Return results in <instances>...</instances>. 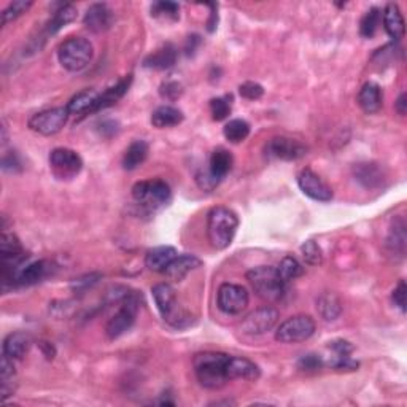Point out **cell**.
Instances as JSON below:
<instances>
[{
    "label": "cell",
    "instance_id": "cell-28",
    "mask_svg": "<svg viewBox=\"0 0 407 407\" xmlns=\"http://www.w3.org/2000/svg\"><path fill=\"white\" fill-rule=\"evenodd\" d=\"M148 144L145 140H135L127 146L124 158H122V168L126 170H134L140 164L145 163L146 156H148Z\"/></svg>",
    "mask_w": 407,
    "mask_h": 407
},
{
    "label": "cell",
    "instance_id": "cell-19",
    "mask_svg": "<svg viewBox=\"0 0 407 407\" xmlns=\"http://www.w3.org/2000/svg\"><path fill=\"white\" fill-rule=\"evenodd\" d=\"M358 104H360L361 110L367 115L377 114L380 111L382 105H384V94H382V88L374 81H367L365 86L361 88L360 94H358Z\"/></svg>",
    "mask_w": 407,
    "mask_h": 407
},
{
    "label": "cell",
    "instance_id": "cell-32",
    "mask_svg": "<svg viewBox=\"0 0 407 407\" xmlns=\"http://www.w3.org/2000/svg\"><path fill=\"white\" fill-rule=\"evenodd\" d=\"M317 307H318V312H320V315L325 318L326 321L336 320L342 312V304L339 301V298L332 293L323 294V296L318 299Z\"/></svg>",
    "mask_w": 407,
    "mask_h": 407
},
{
    "label": "cell",
    "instance_id": "cell-33",
    "mask_svg": "<svg viewBox=\"0 0 407 407\" xmlns=\"http://www.w3.org/2000/svg\"><path fill=\"white\" fill-rule=\"evenodd\" d=\"M223 134L231 144H240L250 135V124L245 120H231L224 126Z\"/></svg>",
    "mask_w": 407,
    "mask_h": 407
},
{
    "label": "cell",
    "instance_id": "cell-17",
    "mask_svg": "<svg viewBox=\"0 0 407 407\" xmlns=\"http://www.w3.org/2000/svg\"><path fill=\"white\" fill-rule=\"evenodd\" d=\"M200 266H202V261L194 254H180L169 264L164 276L172 282H181L189 272L196 271Z\"/></svg>",
    "mask_w": 407,
    "mask_h": 407
},
{
    "label": "cell",
    "instance_id": "cell-40",
    "mask_svg": "<svg viewBox=\"0 0 407 407\" xmlns=\"http://www.w3.org/2000/svg\"><path fill=\"white\" fill-rule=\"evenodd\" d=\"M323 365H325V363H323L321 356L315 355V353H307V355L299 358L298 361V367L304 372H315L321 369Z\"/></svg>",
    "mask_w": 407,
    "mask_h": 407
},
{
    "label": "cell",
    "instance_id": "cell-11",
    "mask_svg": "<svg viewBox=\"0 0 407 407\" xmlns=\"http://www.w3.org/2000/svg\"><path fill=\"white\" fill-rule=\"evenodd\" d=\"M308 148L299 140L290 137H274L266 145V155L269 158L280 161H298L307 155Z\"/></svg>",
    "mask_w": 407,
    "mask_h": 407
},
{
    "label": "cell",
    "instance_id": "cell-21",
    "mask_svg": "<svg viewBox=\"0 0 407 407\" xmlns=\"http://www.w3.org/2000/svg\"><path fill=\"white\" fill-rule=\"evenodd\" d=\"M101 92L94 90H86L78 92L77 96H73L70 102H68L67 110L70 115H88L92 111H97V104H99Z\"/></svg>",
    "mask_w": 407,
    "mask_h": 407
},
{
    "label": "cell",
    "instance_id": "cell-5",
    "mask_svg": "<svg viewBox=\"0 0 407 407\" xmlns=\"http://www.w3.org/2000/svg\"><path fill=\"white\" fill-rule=\"evenodd\" d=\"M170 196H172V193H170L169 185L163 180L139 181L132 188V198L135 199V202L150 210H156L168 205Z\"/></svg>",
    "mask_w": 407,
    "mask_h": 407
},
{
    "label": "cell",
    "instance_id": "cell-9",
    "mask_svg": "<svg viewBox=\"0 0 407 407\" xmlns=\"http://www.w3.org/2000/svg\"><path fill=\"white\" fill-rule=\"evenodd\" d=\"M68 115L70 114H68L67 107H56V109L43 110L29 120V127L34 132H38L42 135H55L66 126Z\"/></svg>",
    "mask_w": 407,
    "mask_h": 407
},
{
    "label": "cell",
    "instance_id": "cell-29",
    "mask_svg": "<svg viewBox=\"0 0 407 407\" xmlns=\"http://www.w3.org/2000/svg\"><path fill=\"white\" fill-rule=\"evenodd\" d=\"M131 81H132V77L127 75L126 78H122V80L118 81L115 86H111V88H109V90H105L104 92H102V94L99 96V104H97V111L104 110V109H107V107L115 105L116 102L120 101L121 97L126 94L127 90H129Z\"/></svg>",
    "mask_w": 407,
    "mask_h": 407
},
{
    "label": "cell",
    "instance_id": "cell-50",
    "mask_svg": "<svg viewBox=\"0 0 407 407\" xmlns=\"http://www.w3.org/2000/svg\"><path fill=\"white\" fill-rule=\"evenodd\" d=\"M199 43H200V37L199 36L189 37L188 38V43H186V53H188V55H193L194 50H196V47H198Z\"/></svg>",
    "mask_w": 407,
    "mask_h": 407
},
{
    "label": "cell",
    "instance_id": "cell-36",
    "mask_svg": "<svg viewBox=\"0 0 407 407\" xmlns=\"http://www.w3.org/2000/svg\"><path fill=\"white\" fill-rule=\"evenodd\" d=\"M379 23H380L379 8H371L369 12H366V14L361 19L360 34L365 38L374 37V34L377 32V27H379Z\"/></svg>",
    "mask_w": 407,
    "mask_h": 407
},
{
    "label": "cell",
    "instance_id": "cell-47",
    "mask_svg": "<svg viewBox=\"0 0 407 407\" xmlns=\"http://www.w3.org/2000/svg\"><path fill=\"white\" fill-rule=\"evenodd\" d=\"M330 349L336 353V356H347L352 353L353 347L350 345V342L347 341H334L330 344Z\"/></svg>",
    "mask_w": 407,
    "mask_h": 407
},
{
    "label": "cell",
    "instance_id": "cell-49",
    "mask_svg": "<svg viewBox=\"0 0 407 407\" xmlns=\"http://www.w3.org/2000/svg\"><path fill=\"white\" fill-rule=\"evenodd\" d=\"M395 109L401 116L406 115V111H407V96H406V92H403V94L398 97V101H396V104H395Z\"/></svg>",
    "mask_w": 407,
    "mask_h": 407
},
{
    "label": "cell",
    "instance_id": "cell-30",
    "mask_svg": "<svg viewBox=\"0 0 407 407\" xmlns=\"http://www.w3.org/2000/svg\"><path fill=\"white\" fill-rule=\"evenodd\" d=\"M406 240H407L406 222H404L403 217H399V218L395 220L393 226L390 228L389 239H386V245H389V248L391 250V252L399 254V257H404Z\"/></svg>",
    "mask_w": 407,
    "mask_h": 407
},
{
    "label": "cell",
    "instance_id": "cell-26",
    "mask_svg": "<svg viewBox=\"0 0 407 407\" xmlns=\"http://www.w3.org/2000/svg\"><path fill=\"white\" fill-rule=\"evenodd\" d=\"M183 121V114L172 105H161L151 115V124L158 129L174 127Z\"/></svg>",
    "mask_w": 407,
    "mask_h": 407
},
{
    "label": "cell",
    "instance_id": "cell-38",
    "mask_svg": "<svg viewBox=\"0 0 407 407\" xmlns=\"http://www.w3.org/2000/svg\"><path fill=\"white\" fill-rule=\"evenodd\" d=\"M31 7H32L31 0H16V2H12L7 8L3 10L2 24H3V26H7L8 23L14 21V19L26 13Z\"/></svg>",
    "mask_w": 407,
    "mask_h": 407
},
{
    "label": "cell",
    "instance_id": "cell-15",
    "mask_svg": "<svg viewBox=\"0 0 407 407\" xmlns=\"http://www.w3.org/2000/svg\"><path fill=\"white\" fill-rule=\"evenodd\" d=\"M83 23H85L86 29H90L91 32H105L107 29H110L111 23H114V12H111L107 3H94L86 10Z\"/></svg>",
    "mask_w": 407,
    "mask_h": 407
},
{
    "label": "cell",
    "instance_id": "cell-7",
    "mask_svg": "<svg viewBox=\"0 0 407 407\" xmlns=\"http://www.w3.org/2000/svg\"><path fill=\"white\" fill-rule=\"evenodd\" d=\"M315 332V321L308 315H294L277 328L276 339L282 344H299L311 339Z\"/></svg>",
    "mask_w": 407,
    "mask_h": 407
},
{
    "label": "cell",
    "instance_id": "cell-37",
    "mask_svg": "<svg viewBox=\"0 0 407 407\" xmlns=\"http://www.w3.org/2000/svg\"><path fill=\"white\" fill-rule=\"evenodd\" d=\"M233 104H231V96L224 97H215V99L210 101V111H212V116L215 121H223L231 115Z\"/></svg>",
    "mask_w": 407,
    "mask_h": 407
},
{
    "label": "cell",
    "instance_id": "cell-48",
    "mask_svg": "<svg viewBox=\"0 0 407 407\" xmlns=\"http://www.w3.org/2000/svg\"><path fill=\"white\" fill-rule=\"evenodd\" d=\"M101 134L107 135V131H110V134L114 135L118 132V122L116 121H102L101 122Z\"/></svg>",
    "mask_w": 407,
    "mask_h": 407
},
{
    "label": "cell",
    "instance_id": "cell-41",
    "mask_svg": "<svg viewBox=\"0 0 407 407\" xmlns=\"http://www.w3.org/2000/svg\"><path fill=\"white\" fill-rule=\"evenodd\" d=\"M239 92L244 99L248 101H257L264 94V88L259 85V83L254 81H245L239 86Z\"/></svg>",
    "mask_w": 407,
    "mask_h": 407
},
{
    "label": "cell",
    "instance_id": "cell-44",
    "mask_svg": "<svg viewBox=\"0 0 407 407\" xmlns=\"http://www.w3.org/2000/svg\"><path fill=\"white\" fill-rule=\"evenodd\" d=\"M198 185L200 186V189L204 191H212L215 186L220 183L218 179H215V176L210 174V170H204V172H199L198 174Z\"/></svg>",
    "mask_w": 407,
    "mask_h": 407
},
{
    "label": "cell",
    "instance_id": "cell-20",
    "mask_svg": "<svg viewBox=\"0 0 407 407\" xmlns=\"http://www.w3.org/2000/svg\"><path fill=\"white\" fill-rule=\"evenodd\" d=\"M179 257L176 250L169 245H161V247L151 248L145 257V266L153 272L164 274L166 269L169 267V264Z\"/></svg>",
    "mask_w": 407,
    "mask_h": 407
},
{
    "label": "cell",
    "instance_id": "cell-43",
    "mask_svg": "<svg viewBox=\"0 0 407 407\" xmlns=\"http://www.w3.org/2000/svg\"><path fill=\"white\" fill-rule=\"evenodd\" d=\"M2 169L5 172H19L21 170V161H19L18 155L14 151H10V153L3 156Z\"/></svg>",
    "mask_w": 407,
    "mask_h": 407
},
{
    "label": "cell",
    "instance_id": "cell-6",
    "mask_svg": "<svg viewBox=\"0 0 407 407\" xmlns=\"http://www.w3.org/2000/svg\"><path fill=\"white\" fill-rule=\"evenodd\" d=\"M139 296L135 293H129L121 301V307L114 317L110 318L105 326V332L109 339H118L127 332L135 323L137 312H139Z\"/></svg>",
    "mask_w": 407,
    "mask_h": 407
},
{
    "label": "cell",
    "instance_id": "cell-34",
    "mask_svg": "<svg viewBox=\"0 0 407 407\" xmlns=\"http://www.w3.org/2000/svg\"><path fill=\"white\" fill-rule=\"evenodd\" d=\"M277 271H278V274H280L282 280L287 283V282H290V280H294V278L301 277L302 272H304V267H302V264L299 263L296 258L285 257L280 261V264H278Z\"/></svg>",
    "mask_w": 407,
    "mask_h": 407
},
{
    "label": "cell",
    "instance_id": "cell-14",
    "mask_svg": "<svg viewBox=\"0 0 407 407\" xmlns=\"http://www.w3.org/2000/svg\"><path fill=\"white\" fill-rule=\"evenodd\" d=\"M298 185L301 191L308 198L318 202H330L332 199V189L331 186H328L320 176L315 172H312L311 169H304L298 176Z\"/></svg>",
    "mask_w": 407,
    "mask_h": 407
},
{
    "label": "cell",
    "instance_id": "cell-8",
    "mask_svg": "<svg viewBox=\"0 0 407 407\" xmlns=\"http://www.w3.org/2000/svg\"><path fill=\"white\" fill-rule=\"evenodd\" d=\"M50 168L59 180H72L81 172L83 159L70 148H55L50 155Z\"/></svg>",
    "mask_w": 407,
    "mask_h": 407
},
{
    "label": "cell",
    "instance_id": "cell-2",
    "mask_svg": "<svg viewBox=\"0 0 407 407\" xmlns=\"http://www.w3.org/2000/svg\"><path fill=\"white\" fill-rule=\"evenodd\" d=\"M239 228V218L231 209L213 207L209 212L207 234L213 248L224 250L233 244Z\"/></svg>",
    "mask_w": 407,
    "mask_h": 407
},
{
    "label": "cell",
    "instance_id": "cell-31",
    "mask_svg": "<svg viewBox=\"0 0 407 407\" xmlns=\"http://www.w3.org/2000/svg\"><path fill=\"white\" fill-rule=\"evenodd\" d=\"M77 19V8L70 3H61L59 8L53 13L51 21L48 23V34H56L64 26L70 24Z\"/></svg>",
    "mask_w": 407,
    "mask_h": 407
},
{
    "label": "cell",
    "instance_id": "cell-12",
    "mask_svg": "<svg viewBox=\"0 0 407 407\" xmlns=\"http://www.w3.org/2000/svg\"><path fill=\"white\" fill-rule=\"evenodd\" d=\"M278 311L274 307H261L245 317L242 321V331L250 336H259L266 334L278 321Z\"/></svg>",
    "mask_w": 407,
    "mask_h": 407
},
{
    "label": "cell",
    "instance_id": "cell-45",
    "mask_svg": "<svg viewBox=\"0 0 407 407\" xmlns=\"http://www.w3.org/2000/svg\"><path fill=\"white\" fill-rule=\"evenodd\" d=\"M406 296H407V287H406V282L401 280L398 283V287L393 290V302L395 306L399 308L401 312H406Z\"/></svg>",
    "mask_w": 407,
    "mask_h": 407
},
{
    "label": "cell",
    "instance_id": "cell-25",
    "mask_svg": "<svg viewBox=\"0 0 407 407\" xmlns=\"http://www.w3.org/2000/svg\"><path fill=\"white\" fill-rule=\"evenodd\" d=\"M13 361L14 360L3 353L2 365H0V391H2L3 401L16 390V371H14Z\"/></svg>",
    "mask_w": 407,
    "mask_h": 407
},
{
    "label": "cell",
    "instance_id": "cell-22",
    "mask_svg": "<svg viewBox=\"0 0 407 407\" xmlns=\"http://www.w3.org/2000/svg\"><path fill=\"white\" fill-rule=\"evenodd\" d=\"M384 27L385 32L393 38V40H401L406 32V23L401 13L399 7L396 3H389L384 10Z\"/></svg>",
    "mask_w": 407,
    "mask_h": 407
},
{
    "label": "cell",
    "instance_id": "cell-46",
    "mask_svg": "<svg viewBox=\"0 0 407 407\" xmlns=\"http://www.w3.org/2000/svg\"><path fill=\"white\" fill-rule=\"evenodd\" d=\"M161 96L166 97V99L175 101L176 97L181 96V86L176 81H168L161 86Z\"/></svg>",
    "mask_w": 407,
    "mask_h": 407
},
{
    "label": "cell",
    "instance_id": "cell-35",
    "mask_svg": "<svg viewBox=\"0 0 407 407\" xmlns=\"http://www.w3.org/2000/svg\"><path fill=\"white\" fill-rule=\"evenodd\" d=\"M151 16L166 21H176L180 18V7L175 2H155L151 5Z\"/></svg>",
    "mask_w": 407,
    "mask_h": 407
},
{
    "label": "cell",
    "instance_id": "cell-10",
    "mask_svg": "<svg viewBox=\"0 0 407 407\" xmlns=\"http://www.w3.org/2000/svg\"><path fill=\"white\" fill-rule=\"evenodd\" d=\"M218 308L228 315H239L248 306V291L242 285L223 283L218 288Z\"/></svg>",
    "mask_w": 407,
    "mask_h": 407
},
{
    "label": "cell",
    "instance_id": "cell-27",
    "mask_svg": "<svg viewBox=\"0 0 407 407\" xmlns=\"http://www.w3.org/2000/svg\"><path fill=\"white\" fill-rule=\"evenodd\" d=\"M233 155L229 153L228 150L224 148H217L210 156V164H209V170L215 179H218L222 181L224 176L229 174V170L233 169Z\"/></svg>",
    "mask_w": 407,
    "mask_h": 407
},
{
    "label": "cell",
    "instance_id": "cell-18",
    "mask_svg": "<svg viewBox=\"0 0 407 407\" xmlns=\"http://www.w3.org/2000/svg\"><path fill=\"white\" fill-rule=\"evenodd\" d=\"M228 377L229 380L242 379V380H258L261 376L259 367L253 361L242 356H229L228 360Z\"/></svg>",
    "mask_w": 407,
    "mask_h": 407
},
{
    "label": "cell",
    "instance_id": "cell-39",
    "mask_svg": "<svg viewBox=\"0 0 407 407\" xmlns=\"http://www.w3.org/2000/svg\"><path fill=\"white\" fill-rule=\"evenodd\" d=\"M301 252L307 264H311V266H318V264H321L323 253L315 240H307V242L301 247Z\"/></svg>",
    "mask_w": 407,
    "mask_h": 407
},
{
    "label": "cell",
    "instance_id": "cell-4",
    "mask_svg": "<svg viewBox=\"0 0 407 407\" xmlns=\"http://www.w3.org/2000/svg\"><path fill=\"white\" fill-rule=\"evenodd\" d=\"M94 48L91 42L83 37H70L61 43L57 50V59L61 66L68 72H80L92 61Z\"/></svg>",
    "mask_w": 407,
    "mask_h": 407
},
{
    "label": "cell",
    "instance_id": "cell-13",
    "mask_svg": "<svg viewBox=\"0 0 407 407\" xmlns=\"http://www.w3.org/2000/svg\"><path fill=\"white\" fill-rule=\"evenodd\" d=\"M151 293H153L155 304L164 320L179 326V318L176 317H180V312L176 311V294L172 285H169V283H158V285L153 287Z\"/></svg>",
    "mask_w": 407,
    "mask_h": 407
},
{
    "label": "cell",
    "instance_id": "cell-16",
    "mask_svg": "<svg viewBox=\"0 0 407 407\" xmlns=\"http://www.w3.org/2000/svg\"><path fill=\"white\" fill-rule=\"evenodd\" d=\"M353 175H355V180L358 183H361L367 189L379 188L385 180L384 169L376 163L355 164V168H353Z\"/></svg>",
    "mask_w": 407,
    "mask_h": 407
},
{
    "label": "cell",
    "instance_id": "cell-42",
    "mask_svg": "<svg viewBox=\"0 0 407 407\" xmlns=\"http://www.w3.org/2000/svg\"><path fill=\"white\" fill-rule=\"evenodd\" d=\"M101 274H86L80 278H75L72 283V288L75 293H85L86 290H90L91 287H94L97 282H99Z\"/></svg>",
    "mask_w": 407,
    "mask_h": 407
},
{
    "label": "cell",
    "instance_id": "cell-23",
    "mask_svg": "<svg viewBox=\"0 0 407 407\" xmlns=\"http://www.w3.org/2000/svg\"><path fill=\"white\" fill-rule=\"evenodd\" d=\"M32 347V337L26 332H13L3 342V353L12 360H23Z\"/></svg>",
    "mask_w": 407,
    "mask_h": 407
},
{
    "label": "cell",
    "instance_id": "cell-1",
    "mask_svg": "<svg viewBox=\"0 0 407 407\" xmlns=\"http://www.w3.org/2000/svg\"><path fill=\"white\" fill-rule=\"evenodd\" d=\"M229 355L217 352H204L194 356L193 365L199 384L204 389L220 390L229 382L228 377Z\"/></svg>",
    "mask_w": 407,
    "mask_h": 407
},
{
    "label": "cell",
    "instance_id": "cell-24",
    "mask_svg": "<svg viewBox=\"0 0 407 407\" xmlns=\"http://www.w3.org/2000/svg\"><path fill=\"white\" fill-rule=\"evenodd\" d=\"M176 62V50L174 45L166 43L164 47H161L155 53L145 59L144 66L146 68H155V70H166L170 68Z\"/></svg>",
    "mask_w": 407,
    "mask_h": 407
},
{
    "label": "cell",
    "instance_id": "cell-3",
    "mask_svg": "<svg viewBox=\"0 0 407 407\" xmlns=\"http://www.w3.org/2000/svg\"><path fill=\"white\" fill-rule=\"evenodd\" d=\"M247 280L259 298L269 302L280 301L285 294V282L282 280L277 267L258 266L247 272Z\"/></svg>",
    "mask_w": 407,
    "mask_h": 407
}]
</instances>
